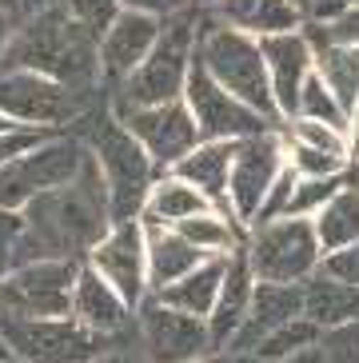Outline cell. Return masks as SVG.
Instances as JSON below:
<instances>
[{
  "label": "cell",
  "mask_w": 359,
  "mask_h": 363,
  "mask_svg": "<svg viewBox=\"0 0 359 363\" xmlns=\"http://www.w3.org/2000/svg\"><path fill=\"white\" fill-rule=\"evenodd\" d=\"M196 60L208 68L211 80H220L232 96H240L243 104H252L255 112H264L272 120H284L275 108V92H272V76H267V60L260 40L240 28L211 21L204 12L200 21V40H196Z\"/></svg>",
  "instance_id": "5b68a950"
},
{
  "label": "cell",
  "mask_w": 359,
  "mask_h": 363,
  "mask_svg": "<svg viewBox=\"0 0 359 363\" xmlns=\"http://www.w3.org/2000/svg\"><path fill=\"white\" fill-rule=\"evenodd\" d=\"M0 9L12 12V16H21V9H16V0H0Z\"/></svg>",
  "instance_id": "f6af8a7d"
},
{
  "label": "cell",
  "mask_w": 359,
  "mask_h": 363,
  "mask_svg": "<svg viewBox=\"0 0 359 363\" xmlns=\"http://www.w3.org/2000/svg\"><path fill=\"white\" fill-rule=\"evenodd\" d=\"M223 272H228V256H208L192 267V272H184L180 279L156 288L152 296L172 303V308H180V311H192V315H204L208 320L211 308H216V296H220Z\"/></svg>",
  "instance_id": "603a6c76"
},
{
  "label": "cell",
  "mask_w": 359,
  "mask_h": 363,
  "mask_svg": "<svg viewBox=\"0 0 359 363\" xmlns=\"http://www.w3.org/2000/svg\"><path fill=\"white\" fill-rule=\"evenodd\" d=\"M76 136L84 140L88 156L96 160L100 176L108 184V203H112V224L124 220H140L144 203H148L152 184L160 180V168L152 160L144 144L124 128V120L112 112L108 96H100L84 116L72 124Z\"/></svg>",
  "instance_id": "3957f363"
},
{
  "label": "cell",
  "mask_w": 359,
  "mask_h": 363,
  "mask_svg": "<svg viewBox=\"0 0 359 363\" xmlns=\"http://www.w3.org/2000/svg\"><path fill=\"white\" fill-rule=\"evenodd\" d=\"M280 363H359V323L319 328V335Z\"/></svg>",
  "instance_id": "f546056e"
},
{
  "label": "cell",
  "mask_w": 359,
  "mask_h": 363,
  "mask_svg": "<svg viewBox=\"0 0 359 363\" xmlns=\"http://www.w3.org/2000/svg\"><path fill=\"white\" fill-rule=\"evenodd\" d=\"M351 172H355V164L343 168V172H336V176H299L296 188H292V196H287L284 216H316L319 208L351 180Z\"/></svg>",
  "instance_id": "4dcf8cb0"
},
{
  "label": "cell",
  "mask_w": 359,
  "mask_h": 363,
  "mask_svg": "<svg viewBox=\"0 0 359 363\" xmlns=\"http://www.w3.org/2000/svg\"><path fill=\"white\" fill-rule=\"evenodd\" d=\"M252 291H255V272H252V264H248V252L240 247L236 256H228V272H223L220 296H216V308H211V315H208L216 352H223V347L236 340V331L243 328L248 308H252Z\"/></svg>",
  "instance_id": "44dd1931"
},
{
  "label": "cell",
  "mask_w": 359,
  "mask_h": 363,
  "mask_svg": "<svg viewBox=\"0 0 359 363\" xmlns=\"http://www.w3.org/2000/svg\"><path fill=\"white\" fill-rule=\"evenodd\" d=\"M184 100H188L204 140H248V136H260V132H272L284 124V120H272L264 112H255L252 104H243L240 96H232L220 80H211L200 60H192Z\"/></svg>",
  "instance_id": "4fadbf2b"
},
{
  "label": "cell",
  "mask_w": 359,
  "mask_h": 363,
  "mask_svg": "<svg viewBox=\"0 0 359 363\" xmlns=\"http://www.w3.org/2000/svg\"><path fill=\"white\" fill-rule=\"evenodd\" d=\"M64 9H68V16H76L80 24H88L100 36L120 16V0H64Z\"/></svg>",
  "instance_id": "d590c367"
},
{
  "label": "cell",
  "mask_w": 359,
  "mask_h": 363,
  "mask_svg": "<svg viewBox=\"0 0 359 363\" xmlns=\"http://www.w3.org/2000/svg\"><path fill=\"white\" fill-rule=\"evenodd\" d=\"M112 228L108 184L88 156L72 180L56 184L21 208L16 264L28 259H88L100 235Z\"/></svg>",
  "instance_id": "6da1fadb"
},
{
  "label": "cell",
  "mask_w": 359,
  "mask_h": 363,
  "mask_svg": "<svg viewBox=\"0 0 359 363\" xmlns=\"http://www.w3.org/2000/svg\"><path fill=\"white\" fill-rule=\"evenodd\" d=\"M284 136L296 140V144H307V148L319 152H336V156H348V132L336 128V124H324V120H307V116H287L284 120Z\"/></svg>",
  "instance_id": "836d02e7"
},
{
  "label": "cell",
  "mask_w": 359,
  "mask_h": 363,
  "mask_svg": "<svg viewBox=\"0 0 359 363\" xmlns=\"http://www.w3.org/2000/svg\"><path fill=\"white\" fill-rule=\"evenodd\" d=\"M296 116H307V120H324V124H336V128L348 132V112H343V104H339V96L331 92L328 84H324V76L311 72L304 80V88H299V100H296Z\"/></svg>",
  "instance_id": "d6a6232c"
},
{
  "label": "cell",
  "mask_w": 359,
  "mask_h": 363,
  "mask_svg": "<svg viewBox=\"0 0 359 363\" xmlns=\"http://www.w3.org/2000/svg\"><path fill=\"white\" fill-rule=\"evenodd\" d=\"M311 220H316V235H319V244H324V252L355 244L359 240V164H355V172H351V180L343 184Z\"/></svg>",
  "instance_id": "83f0119b"
},
{
  "label": "cell",
  "mask_w": 359,
  "mask_h": 363,
  "mask_svg": "<svg viewBox=\"0 0 359 363\" xmlns=\"http://www.w3.org/2000/svg\"><path fill=\"white\" fill-rule=\"evenodd\" d=\"M176 232L188 240L192 247H200L204 256H236L248 240V228L236 220L228 208H204V212L180 220Z\"/></svg>",
  "instance_id": "4316f807"
},
{
  "label": "cell",
  "mask_w": 359,
  "mask_h": 363,
  "mask_svg": "<svg viewBox=\"0 0 359 363\" xmlns=\"http://www.w3.org/2000/svg\"><path fill=\"white\" fill-rule=\"evenodd\" d=\"M120 9H136V12H152L160 21H168L176 12L192 9V0H120Z\"/></svg>",
  "instance_id": "60d3db41"
},
{
  "label": "cell",
  "mask_w": 359,
  "mask_h": 363,
  "mask_svg": "<svg viewBox=\"0 0 359 363\" xmlns=\"http://www.w3.org/2000/svg\"><path fill=\"white\" fill-rule=\"evenodd\" d=\"M211 4H216V0H192V9H200V12H208Z\"/></svg>",
  "instance_id": "bcb514c9"
},
{
  "label": "cell",
  "mask_w": 359,
  "mask_h": 363,
  "mask_svg": "<svg viewBox=\"0 0 359 363\" xmlns=\"http://www.w3.org/2000/svg\"><path fill=\"white\" fill-rule=\"evenodd\" d=\"M296 315H304V279H299V284L255 279L248 320H243V328L236 331V340L228 343V347H236V352H252V347L264 340L267 331L284 328V323L296 320Z\"/></svg>",
  "instance_id": "d6986e66"
},
{
  "label": "cell",
  "mask_w": 359,
  "mask_h": 363,
  "mask_svg": "<svg viewBox=\"0 0 359 363\" xmlns=\"http://www.w3.org/2000/svg\"><path fill=\"white\" fill-rule=\"evenodd\" d=\"M319 335V328L307 315H296V320H287L284 328H275V331H267L264 340L252 347V355H260L264 363H280V359H287V355H296L299 347H307V343Z\"/></svg>",
  "instance_id": "1f68e13d"
},
{
  "label": "cell",
  "mask_w": 359,
  "mask_h": 363,
  "mask_svg": "<svg viewBox=\"0 0 359 363\" xmlns=\"http://www.w3.org/2000/svg\"><path fill=\"white\" fill-rule=\"evenodd\" d=\"M84 160H88V148H84V140L76 136V128L53 132L44 144H36V148L0 164V208L21 212L24 203L36 200L40 192L72 180Z\"/></svg>",
  "instance_id": "9c48e42d"
},
{
  "label": "cell",
  "mask_w": 359,
  "mask_h": 363,
  "mask_svg": "<svg viewBox=\"0 0 359 363\" xmlns=\"http://www.w3.org/2000/svg\"><path fill=\"white\" fill-rule=\"evenodd\" d=\"M319 272L336 276V279H348V284H359V240L348 247H336V252H324Z\"/></svg>",
  "instance_id": "8d00e7d4"
},
{
  "label": "cell",
  "mask_w": 359,
  "mask_h": 363,
  "mask_svg": "<svg viewBox=\"0 0 359 363\" xmlns=\"http://www.w3.org/2000/svg\"><path fill=\"white\" fill-rule=\"evenodd\" d=\"M16 240H21V212L0 208V279L16 264Z\"/></svg>",
  "instance_id": "74e56055"
},
{
  "label": "cell",
  "mask_w": 359,
  "mask_h": 363,
  "mask_svg": "<svg viewBox=\"0 0 359 363\" xmlns=\"http://www.w3.org/2000/svg\"><path fill=\"white\" fill-rule=\"evenodd\" d=\"M236 144H240V140H200V144L168 172H176L180 180H188L192 188H200L211 203L228 208V180H232Z\"/></svg>",
  "instance_id": "7402d4cb"
},
{
  "label": "cell",
  "mask_w": 359,
  "mask_h": 363,
  "mask_svg": "<svg viewBox=\"0 0 359 363\" xmlns=\"http://www.w3.org/2000/svg\"><path fill=\"white\" fill-rule=\"evenodd\" d=\"M208 16L228 24V28L255 36V40L304 28V9L296 0H216L208 9Z\"/></svg>",
  "instance_id": "ffe728a7"
},
{
  "label": "cell",
  "mask_w": 359,
  "mask_h": 363,
  "mask_svg": "<svg viewBox=\"0 0 359 363\" xmlns=\"http://www.w3.org/2000/svg\"><path fill=\"white\" fill-rule=\"evenodd\" d=\"M348 152H351V164H359V104L351 108V124H348Z\"/></svg>",
  "instance_id": "ee69618b"
},
{
  "label": "cell",
  "mask_w": 359,
  "mask_h": 363,
  "mask_svg": "<svg viewBox=\"0 0 359 363\" xmlns=\"http://www.w3.org/2000/svg\"><path fill=\"white\" fill-rule=\"evenodd\" d=\"M4 363H16V359H4Z\"/></svg>",
  "instance_id": "f907efd6"
},
{
  "label": "cell",
  "mask_w": 359,
  "mask_h": 363,
  "mask_svg": "<svg viewBox=\"0 0 359 363\" xmlns=\"http://www.w3.org/2000/svg\"><path fill=\"white\" fill-rule=\"evenodd\" d=\"M204 208H220L211 203L200 188H192L188 180H180L176 172H160V180L152 184L148 192V203H144V224H164V228H176L180 220L204 212Z\"/></svg>",
  "instance_id": "484cf974"
},
{
  "label": "cell",
  "mask_w": 359,
  "mask_h": 363,
  "mask_svg": "<svg viewBox=\"0 0 359 363\" xmlns=\"http://www.w3.org/2000/svg\"><path fill=\"white\" fill-rule=\"evenodd\" d=\"M284 140H287V136H284ZM287 164H292V168H296L299 176H336V172L351 168L348 156L307 148V144H296V140H287Z\"/></svg>",
  "instance_id": "e575fe53"
},
{
  "label": "cell",
  "mask_w": 359,
  "mask_h": 363,
  "mask_svg": "<svg viewBox=\"0 0 359 363\" xmlns=\"http://www.w3.org/2000/svg\"><path fill=\"white\" fill-rule=\"evenodd\" d=\"M144 240H148V288H164L172 279H180L184 272L208 259L200 247H192L176 228H164V224H144Z\"/></svg>",
  "instance_id": "d4e9b609"
},
{
  "label": "cell",
  "mask_w": 359,
  "mask_h": 363,
  "mask_svg": "<svg viewBox=\"0 0 359 363\" xmlns=\"http://www.w3.org/2000/svg\"><path fill=\"white\" fill-rule=\"evenodd\" d=\"M108 92H80L28 68H0V116L21 128L64 132Z\"/></svg>",
  "instance_id": "52a82bcc"
},
{
  "label": "cell",
  "mask_w": 359,
  "mask_h": 363,
  "mask_svg": "<svg viewBox=\"0 0 359 363\" xmlns=\"http://www.w3.org/2000/svg\"><path fill=\"white\" fill-rule=\"evenodd\" d=\"M64 0H16L21 16H36V12H48V9H60Z\"/></svg>",
  "instance_id": "7bdbcfd3"
},
{
  "label": "cell",
  "mask_w": 359,
  "mask_h": 363,
  "mask_svg": "<svg viewBox=\"0 0 359 363\" xmlns=\"http://www.w3.org/2000/svg\"><path fill=\"white\" fill-rule=\"evenodd\" d=\"M200 21H204L200 9H184L176 16H168L160 40L152 44V52L140 60L136 72H128L108 92V104L116 112H124V108H152V104H168V100L184 96L192 60H196Z\"/></svg>",
  "instance_id": "277c9868"
},
{
  "label": "cell",
  "mask_w": 359,
  "mask_h": 363,
  "mask_svg": "<svg viewBox=\"0 0 359 363\" xmlns=\"http://www.w3.org/2000/svg\"><path fill=\"white\" fill-rule=\"evenodd\" d=\"M92 363H148L144 352H140V343H136V328H132V335H124V340L112 343L104 355H96Z\"/></svg>",
  "instance_id": "ab89813d"
},
{
  "label": "cell",
  "mask_w": 359,
  "mask_h": 363,
  "mask_svg": "<svg viewBox=\"0 0 359 363\" xmlns=\"http://www.w3.org/2000/svg\"><path fill=\"white\" fill-rule=\"evenodd\" d=\"M53 136L48 128H9L0 132V164L12 160V156H21V152L36 148V144H44V140Z\"/></svg>",
  "instance_id": "f35d334b"
},
{
  "label": "cell",
  "mask_w": 359,
  "mask_h": 363,
  "mask_svg": "<svg viewBox=\"0 0 359 363\" xmlns=\"http://www.w3.org/2000/svg\"><path fill=\"white\" fill-rule=\"evenodd\" d=\"M264 48V60H267V76H272V92H275V108L280 116H296V100H299V88L311 72H316V48L307 40L304 28L296 33H275L260 40Z\"/></svg>",
  "instance_id": "ac0fdd59"
},
{
  "label": "cell",
  "mask_w": 359,
  "mask_h": 363,
  "mask_svg": "<svg viewBox=\"0 0 359 363\" xmlns=\"http://www.w3.org/2000/svg\"><path fill=\"white\" fill-rule=\"evenodd\" d=\"M72 315L88 331L108 335V340H120V335H128L136 328V308L88 259L80 264V276H76V288H72Z\"/></svg>",
  "instance_id": "e0dca14e"
},
{
  "label": "cell",
  "mask_w": 359,
  "mask_h": 363,
  "mask_svg": "<svg viewBox=\"0 0 359 363\" xmlns=\"http://www.w3.org/2000/svg\"><path fill=\"white\" fill-rule=\"evenodd\" d=\"M243 252H248L255 279H275V284H299V279L316 276L319 259H324V244H319L311 216L260 220L248 228Z\"/></svg>",
  "instance_id": "ba28073f"
},
{
  "label": "cell",
  "mask_w": 359,
  "mask_h": 363,
  "mask_svg": "<svg viewBox=\"0 0 359 363\" xmlns=\"http://www.w3.org/2000/svg\"><path fill=\"white\" fill-rule=\"evenodd\" d=\"M284 168H287L284 124L236 144L232 180H228V212H232L243 228L255 224V216H260L267 192L275 188V180H280V172Z\"/></svg>",
  "instance_id": "7c38bea8"
},
{
  "label": "cell",
  "mask_w": 359,
  "mask_h": 363,
  "mask_svg": "<svg viewBox=\"0 0 359 363\" xmlns=\"http://www.w3.org/2000/svg\"><path fill=\"white\" fill-rule=\"evenodd\" d=\"M88 264L136 308L148 296V240H144V220H124L112 224L100 244L88 252Z\"/></svg>",
  "instance_id": "9a60e30c"
},
{
  "label": "cell",
  "mask_w": 359,
  "mask_h": 363,
  "mask_svg": "<svg viewBox=\"0 0 359 363\" xmlns=\"http://www.w3.org/2000/svg\"><path fill=\"white\" fill-rule=\"evenodd\" d=\"M164 33V21L152 12L120 9V16L100 33V76H104V92L124 80L128 72H136L140 60L152 52V44Z\"/></svg>",
  "instance_id": "2e32d148"
},
{
  "label": "cell",
  "mask_w": 359,
  "mask_h": 363,
  "mask_svg": "<svg viewBox=\"0 0 359 363\" xmlns=\"http://www.w3.org/2000/svg\"><path fill=\"white\" fill-rule=\"evenodd\" d=\"M0 68H28L80 92H104L100 36L76 16H68L64 4L36 12V16H21L9 48L0 56Z\"/></svg>",
  "instance_id": "7a4b0ae2"
},
{
  "label": "cell",
  "mask_w": 359,
  "mask_h": 363,
  "mask_svg": "<svg viewBox=\"0 0 359 363\" xmlns=\"http://www.w3.org/2000/svg\"><path fill=\"white\" fill-rule=\"evenodd\" d=\"M4 355H9V352H4V343H0V359H4Z\"/></svg>",
  "instance_id": "c3c4849f"
},
{
  "label": "cell",
  "mask_w": 359,
  "mask_h": 363,
  "mask_svg": "<svg viewBox=\"0 0 359 363\" xmlns=\"http://www.w3.org/2000/svg\"><path fill=\"white\" fill-rule=\"evenodd\" d=\"M316 48V72L331 88L351 120V108L359 104V44H311Z\"/></svg>",
  "instance_id": "f1b7e54d"
},
{
  "label": "cell",
  "mask_w": 359,
  "mask_h": 363,
  "mask_svg": "<svg viewBox=\"0 0 359 363\" xmlns=\"http://www.w3.org/2000/svg\"><path fill=\"white\" fill-rule=\"evenodd\" d=\"M84 259H28L0 279V315H68Z\"/></svg>",
  "instance_id": "8fae6325"
},
{
  "label": "cell",
  "mask_w": 359,
  "mask_h": 363,
  "mask_svg": "<svg viewBox=\"0 0 359 363\" xmlns=\"http://www.w3.org/2000/svg\"><path fill=\"white\" fill-rule=\"evenodd\" d=\"M304 315L316 328H339V323H359V284L336 276H316L304 279Z\"/></svg>",
  "instance_id": "cb8c5ba5"
},
{
  "label": "cell",
  "mask_w": 359,
  "mask_h": 363,
  "mask_svg": "<svg viewBox=\"0 0 359 363\" xmlns=\"http://www.w3.org/2000/svg\"><path fill=\"white\" fill-rule=\"evenodd\" d=\"M16 24H21V16H12V12L0 9V56H4V48H9L12 33H16Z\"/></svg>",
  "instance_id": "b9f144b4"
},
{
  "label": "cell",
  "mask_w": 359,
  "mask_h": 363,
  "mask_svg": "<svg viewBox=\"0 0 359 363\" xmlns=\"http://www.w3.org/2000/svg\"><path fill=\"white\" fill-rule=\"evenodd\" d=\"M0 343L16 363H92L116 340L88 331L68 311V315H0Z\"/></svg>",
  "instance_id": "8992f818"
},
{
  "label": "cell",
  "mask_w": 359,
  "mask_h": 363,
  "mask_svg": "<svg viewBox=\"0 0 359 363\" xmlns=\"http://www.w3.org/2000/svg\"><path fill=\"white\" fill-rule=\"evenodd\" d=\"M9 128H21V124H12V120H4V116H0V132H9Z\"/></svg>",
  "instance_id": "7dc6e473"
},
{
  "label": "cell",
  "mask_w": 359,
  "mask_h": 363,
  "mask_svg": "<svg viewBox=\"0 0 359 363\" xmlns=\"http://www.w3.org/2000/svg\"><path fill=\"white\" fill-rule=\"evenodd\" d=\"M136 343L148 363H192L216 352L211 328L204 315L172 308L152 291L136 303Z\"/></svg>",
  "instance_id": "30bf717a"
},
{
  "label": "cell",
  "mask_w": 359,
  "mask_h": 363,
  "mask_svg": "<svg viewBox=\"0 0 359 363\" xmlns=\"http://www.w3.org/2000/svg\"><path fill=\"white\" fill-rule=\"evenodd\" d=\"M296 4H299V9H304V4H307V0H296Z\"/></svg>",
  "instance_id": "681fc988"
},
{
  "label": "cell",
  "mask_w": 359,
  "mask_h": 363,
  "mask_svg": "<svg viewBox=\"0 0 359 363\" xmlns=\"http://www.w3.org/2000/svg\"><path fill=\"white\" fill-rule=\"evenodd\" d=\"M112 112H116V108H112ZM116 116L124 120V128L144 144V152L156 160L160 172L176 168V164L204 140L184 96L168 100V104H152V108H124Z\"/></svg>",
  "instance_id": "5bb4252c"
}]
</instances>
